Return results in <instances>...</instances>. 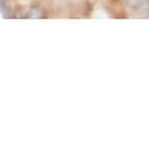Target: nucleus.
<instances>
[{"mask_svg":"<svg viewBox=\"0 0 149 149\" xmlns=\"http://www.w3.org/2000/svg\"><path fill=\"white\" fill-rule=\"evenodd\" d=\"M47 14L44 13V10L41 7H32L29 10V14L26 15V18H45Z\"/></svg>","mask_w":149,"mask_h":149,"instance_id":"obj_1","label":"nucleus"},{"mask_svg":"<svg viewBox=\"0 0 149 149\" xmlns=\"http://www.w3.org/2000/svg\"><path fill=\"white\" fill-rule=\"evenodd\" d=\"M10 10V3L8 0H0V11H1V14L4 15L6 18H10L11 15H10L7 11Z\"/></svg>","mask_w":149,"mask_h":149,"instance_id":"obj_2","label":"nucleus"}]
</instances>
